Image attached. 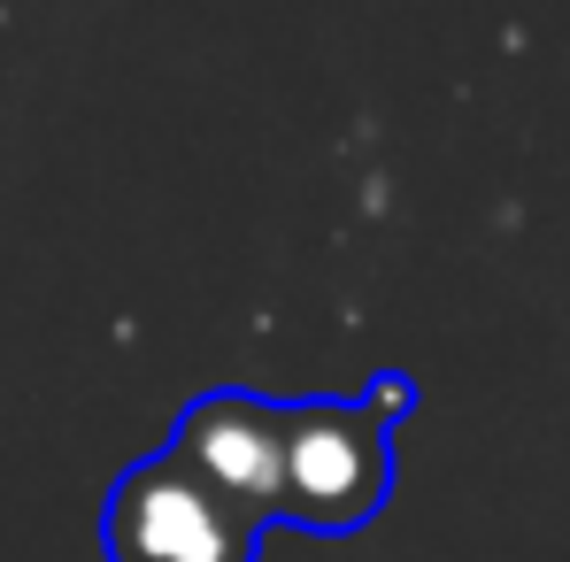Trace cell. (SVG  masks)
Segmentation results:
<instances>
[{
  "instance_id": "obj_1",
  "label": "cell",
  "mask_w": 570,
  "mask_h": 562,
  "mask_svg": "<svg viewBox=\"0 0 570 562\" xmlns=\"http://www.w3.org/2000/svg\"><path fill=\"white\" fill-rule=\"evenodd\" d=\"M371 401H285V524L355 532L393 493V447Z\"/></svg>"
},
{
  "instance_id": "obj_4",
  "label": "cell",
  "mask_w": 570,
  "mask_h": 562,
  "mask_svg": "<svg viewBox=\"0 0 570 562\" xmlns=\"http://www.w3.org/2000/svg\"><path fill=\"white\" fill-rule=\"evenodd\" d=\"M363 401L379 408L385 424H401V416L416 408V385H409V377H401V371H379V377H371V393H363Z\"/></svg>"
},
{
  "instance_id": "obj_2",
  "label": "cell",
  "mask_w": 570,
  "mask_h": 562,
  "mask_svg": "<svg viewBox=\"0 0 570 562\" xmlns=\"http://www.w3.org/2000/svg\"><path fill=\"white\" fill-rule=\"evenodd\" d=\"M100 540H108V562H255L263 524L239 516L200 470L163 447L155 463L116 477Z\"/></svg>"
},
{
  "instance_id": "obj_3",
  "label": "cell",
  "mask_w": 570,
  "mask_h": 562,
  "mask_svg": "<svg viewBox=\"0 0 570 562\" xmlns=\"http://www.w3.org/2000/svg\"><path fill=\"white\" fill-rule=\"evenodd\" d=\"M170 455L193 463L239 516H255L263 532L285 524V401H255V393H200Z\"/></svg>"
}]
</instances>
